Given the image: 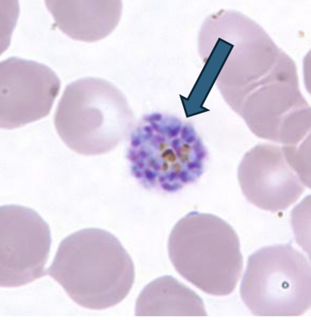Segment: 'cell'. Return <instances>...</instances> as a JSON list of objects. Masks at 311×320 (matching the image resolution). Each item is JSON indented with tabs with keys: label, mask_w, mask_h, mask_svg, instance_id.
<instances>
[{
	"label": "cell",
	"mask_w": 311,
	"mask_h": 320,
	"mask_svg": "<svg viewBox=\"0 0 311 320\" xmlns=\"http://www.w3.org/2000/svg\"><path fill=\"white\" fill-rule=\"evenodd\" d=\"M56 259L59 282L82 307H114L133 286L132 261L118 238L106 230L88 228L71 233L60 242Z\"/></svg>",
	"instance_id": "obj_1"
},
{
	"label": "cell",
	"mask_w": 311,
	"mask_h": 320,
	"mask_svg": "<svg viewBox=\"0 0 311 320\" xmlns=\"http://www.w3.org/2000/svg\"><path fill=\"white\" fill-rule=\"evenodd\" d=\"M181 242L170 245L169 255L177 272L189 282L226 279L241 257L238 236L215 215L194 211L183 218Z\"/></svg>",
	"instance_id": "obj_2"
},
{
	"label": "cell",
	"mask_w": 311,
	"mask_h": 320,
	"mask_svg": "<svg viewBox=\"0 0 311 320\" xmlns=\"http://www.w3.org/2000/svg\"><path fill=\"white\" fill-rule=\"evenodd\" d=\"M111 82L89 77L68 84L59 101L54 123L64 142L75 136L114 132L124 120L126 102Z\"/></svg>",
	"instance_id": "obj_3"
},
{
	"label": "cell",
	"mask_w": 311,
	"mask_h": 320,
	"mask_svg": "<svg viewBox=\"0 0 311 320\" xmlns=\"http://www.w3.org/2000/svg\"><path fill=\"white\" fill-rule=\"evenodd\" d=\"M13 60L0 66V127L7 129L47 116L60 87L59 78L48 67Z\"/></svg>",
	"instance_id": "obj_4"
},
{
	"label": "cell",
	"mask_w": 311,
	"mask_h": 320,
	"mask_svg": "<svg viewBox=\"0 0 311 320\" xmlns=\"http://www.w3.org/2000/svg\"><path fill=\"white\" fill-rule=\"evenodd\" d=\"M247 201L264 210H284L295 202L305 187L287 161L282 147L259 144L244 154L237 170Z\"/></svg>",
	"instance_id": "obj_5"
},
{
	"label": "cell",
	"mask_w": 311,
	"mask_h": 320,
	"mask_svg": "<svg viewBox=\"0 0 311 320\" xmlns=\"http://www.w3.org/2000/svg\"><path fill=\"white\" fill-rule=\"evenodd\" d=\"M51 242L49 226L35 211L16 205L1 207V255L44 257Z\"/></svg>",
	"instance_id": "obj_6"
},
{
	"label": "cell",
	"mask_w": 311,
	"mask_h": 320,
	"mask_svg": "<svg viewBox=\"0 0 311 320\" xmlns=\"http://www.w3.org/2000/svg\"><path fill=\"white\" fill-rule=\"evenodd\" d=\"M58 4L61 29L76 40L93 42L110 35L121 18V1L65 0Z\"/></svg>",
	"instance_id": "obj_7"
},
{
	"label": "cell",
	"mask_w": 311,
	"mask_h": 320,
	"mask_svg": "<svg viewBox=\"0 0 311 320\" xmlns=\"http://www.w3.org/2000/svg\"><path fill=\"white\" fill-rule=\"evenodd\" d=\"M196 307L204 308L199 297L175 278L166 275L154 280L144 287L137 299L135 315L195 316Z\"/></svg>",
	"instance_id": "obj_8"
},
{
	"label": "cell",
	"mask_w": 311,
	"mask_h": 320,
	"mask_svg": "<svg viewBox=\"0 0 311 320\" xmlns=\"http://www.w3.org/2000/svg\"><path fill=\"white\" fill-rule=\"evenodd\" d=\"M310 135L298 146L285 145L282 147L285 157L305 187H311Z\"/></svg>",
	"instance_id": "obj_9"
}]
</instances>
